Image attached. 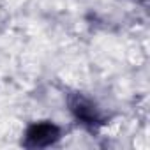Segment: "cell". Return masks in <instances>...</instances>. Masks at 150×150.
<instances>
[{
	"label": "cell",
	"mask_w": 150,
	"mask_h": 150,
	"mask_svg": "<svg viewBox=\"0 0 150 150\" xmlns=\"http://www.w3.org/2000/svg\"><path fill=\"white\" fill-rule=\"evenodd\" d=\"M58 138V129L53 124H35L27 132V145L30 146H46Z\"/></svg>",
	"instance_id": "6da1fadb"
},
{
	"label": "cell",
	"mask_w": 150,
	"mask_h": 150,
	"mask_svg": "<svg viewBox=\"0 0 150 150\" xmlns=\"http://www.w3.org/2000/svg\"><path fill=\"white\" fill-rule=\"evenodd\" d=\"M74 111H76V117L81 118L83 122L92 124L96 120V110L90 104H87V103H78L76 106H74Z\"/></svg>",
	"instance_id": "7a4b0ae2"
}]
</instances>
